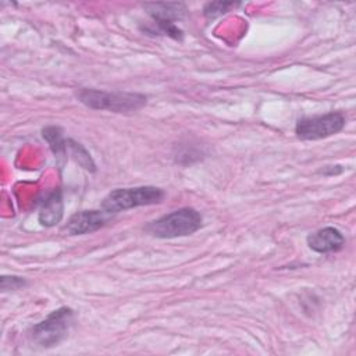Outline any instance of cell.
Returning a JSON list of instances; mask_svg holds the SVG:
<instances>
[{"label":"cell","mask_w":356,"mask_h":356,"mask_svg":"<svg viewBox=\"0 0 356 356\" xmlns=\"http://www.w3.org/2000/svg\"><path fill=\"white\" fill-rule=\"evenodd\" d=\"M63 196H61V191H53L51 193H49L42 204H40V210H39V222L44 227H53L56 224H58L63 218Z\"/></svg>","instance_id":"8"},{"label":"cell","mask_w":356,"mask_h":356,"mask_svg":"<svg viewBox=\"0 0 356 356\" xmlns=\"http://www.w3.org/2000/svg\"><path fill=\"white\" fill-rule=\"evenodd\" d=\"M24 286H26V280L24 277H18V275H3L1 277L0 288L3 292L21 289Z\"/></svg>","instance_id":"13"},{"label":"cell","mask_w":356,"mask_h":356,"mask_svg":"<svg viewBox=\"0 0 356 356\" xmlns=\"http://www.w3.org/2000/svg\"><path fill=\"white\" fill-rule=\"evenodd\" d=\"M74 321V312L70 307H58L53 310L44 320L31 328L32 341L42 348L58 345L68 334Z\"/></svg>","instance_id":"4"},{"label":"cell","mask_w":356,"mask_h":356,"mask_svg":"<svg viewBox=\"0 0 356 356\" xmlns=\"http://www.w3.org/2000/svg\"><path fill=\"white\" fill-rule=\"evenodd\" d=\"M108 221V213L104 210H82L72 214L65 225V231L70 235L90 234L106 225Z\"/></svg>","instance_id":"6"},{"label":"cell","mask_w":356,"mask_h":356,"mask_svg":"<svg viewBox=\"0 0 356 356\" xmlns=\"http://www.w3.org/2000/svg\"><path fill=\"white\" fill-rule=\"evenodd\" d=\"M42 136L49 143L57 163L61 165V163L67 160V139L63 136L61 128L56 125H49L43 128Z\"/></svg>","instance_id":"10"},{"label":"cell","mask_w":356,"mask_h":356,"mask_svg":"<svg viewBox=\"0 0 356 356\" xmlns=\"http://www.w3.org/2000/svg\"><path fill=\"white\" fill-rule=\"evenodd\" d=\"M143 7L153 21L161 22H175L184 18L188 11L182 3H145Z\"/></svg>","instance_id":"9"},{"label":"cell","mask_w":356,"mask_h":356,"mask_svg":"<svg viewBox=\"0 0 356 356\" xmlns=\"http://www.w3.org/2000/svg\"><path fill=\"white\" fill-rule=\"evenodd\" d=\"M307 245L317 253L338 252L345 245V236L338 228L324 227L307 236Z\"/></svg>","instance_id":"7"},{"label":"cell","mask_w":356,"mask_h":356,"mask_svg":"<svg viewBox=\"0 0 356 356\" xmlns=\"http://www.w3.org/2000/svg\"><path fill=\"white\" fill-rule=\"evenodd\" d=\"M202 222L203 218L197 210L193 207H181L150 221L145 229L156 238L171 239L196 232L200 229Z\"/></svg>","instance_id":"2"},{"label":"cell","mask_w":356,"mask_h":356,"mask_svg":"<svg viewBox=\"0 0 356 356\" xmlns=\"http://www.w3.org/2000/svg\"><path fill=\"white\" fill-rule=\"evenodd\" d=\"M343 127L345 115L341 111H330L321 115L303 117L298 120L295 134L303 140H317L341 132Z\"/></svg>","instance_id":"5"},{"label":"cell","mask_w":356,"mask_h":356,"mask_svg":"<svg viewBox=\"0 0 356 356\" xmlns=\"http://www.w3.org/2000/svg\"><path fill=\"white\" fill-rule=\"evenodd\" d=\"M163 189L156 186H135L118 188L111 191L102 202V210L108 214L125 211L139 206L157 204L164 199Z\"/></svg>","instance_id":"3"},{"label":"cell","mask_w":356,"mask_h":356,"mask_svg":"<svg viewBox=\"0 0 356 356\" xmlns=\"http://www.w3.org/2000/svg\"><path fill=\"white\" fill-rule=\"evenodd\" d=\"M67 149L70 150L71 156L75 159V161L83 167L88 171H96V165L95 161L92 160L89 152L78 142L72 140V139H67Z\"/></svg>","instance_id":"11"},{"label":"cell","mask_w":356,"mask_h":356,"mask_svg":"<svg viewBox=\"0 0 356 356\" xmlns=\"http://www.w3.org/2000/svg\"><path fill=\"white\" fill-rule=\"evenodd\" d=\"M78 100L93 110H107L113 113H128L142 108L147 97L132 92H106L99 89L81 88L76 92Z\"/></svg>","instance_id":"1"},{"label":"cell","mask_w":356,"mask_h":356,"mask_svg":"<svg viewBox=\"0 0 356 356\" xmlns=\"http://www.w3.org/2000/svg\"><path fill=\"white\" fill-rule=\"evenodd\" d=\"M238 3L234 1H213V3H207L203 8V13L207 18H216L218 15H222L225 13L229 11V8L235 7Z\"/></svg>","instance_id":"12"}]
</instances>
